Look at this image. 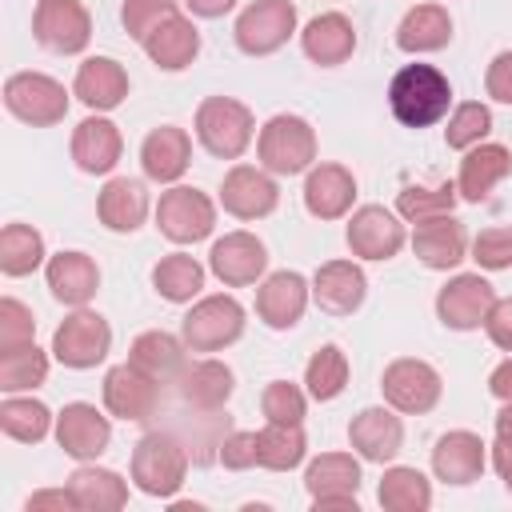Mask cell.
<instances>
[{
    "label": "cell",
    "mask_w": 512,
    "mask_h": 512,
    "mask_svg": "<svg viewBox=\"0 0 512 512\" xmlns=\"http://www.w3.org/2000/svg\"><path fill=\"white\" fill-rule=\"evenodd\" d=\"M388 108L404 128H432L452 108V84L436 64H404L388 84Z\"/></svg>",
    "instance_id": "1"
},
{
    "label": "cell",
    "mask_w": 512,
    "mask_h": 512,
    "mask_svg": "<svg viewBox=\"0 0 512 512\" xmlns=\"http://www.w3.org/2000/svg\"><path fill=\"white\" fill-rule=\"evenodd\" d=\"M256 156L272 176H300L316 164V128L296 112H276L256 136Z\"/></svg>",
    "instance_id": "2"
},
{
    "label": "cell",
    "mask_w": 512,
    "mask_h": 512,
    "mask_svg": "<svg viewBox=\"0 0 512 512\" xmlns=\"http://www.w3.org/2000/svg\"><path fill=\"white\" fill-rule=\"evenodd\" d=\"M192 124H196V140L216 160H240L256 136V120H252L248 104H240L232 96H204Z\"/></svg>",
    "instance_id": "3"
},
{
    "label": "cell",
    "mask_w": 512,
    "mask_h": 512,
    "mask_svg": "<svg viewBox=\"0 0 512 512\" xmlns=\"http://www.w3.org/2000/svg\"><path fill=\"white\" fill-rule=\"evenodd\" d=\"M188 452L168 432H148L132 448V484L152 500H172L184 488Z\"/></svg>",
    "instance_id": "4"
},
{
    "label": "cell",
    "mask_w": 512,
    "mask_h": 512,
    "mask_svg": "<svg viewBox=\"0 0 512 512\" xmlns=\"http://www.w3.org/2000/svg\"><path fill=\"white\" fill-rule=\"evenodd\" d=\"M180 336L192 352H220L228 344H236L244 336V304L228 292L216 296H200L184 320H180Z\"/></svg>",
    "instance_id": "5"
},
{
    "label": "cell",
    "mask_w": 512,
    "mask_h": 512,
    "mask_svg": "<svg viewBox=\"0 0 512 512\" xmlns=\"http://www.w3.org/2000/svg\"><path fill=\"white\" fill-rule=\"evenodd\" d=\"M4 108L32 128H52L68 116V92L44 72H12L4 80Z\"/></svg>",
    "instance_id": "6"
},
{
    "label": "cell",
    "mask_w": 512,
    "mask_h": 512,
    "mask_svg": "<svg viewBox=\"0 0 512 512\" xmlns=\"http://www.w3.org/2000/svg\"><path fill=\"white\" fill-rule=\"evenodd\" d=\"M380 392H384V404H392L396 412L404 416H424L440 404V392H444V380L440 372L428 364V360H416V356H400L384 368L380 376Z\"/></svg>",
    "instance_id": "7"
},
{
    "label": "cell",
    "mask_w": 512,
    "mask_h": 512,
    "mask_svg": "<svg viewBox=\"0 0 512 512\" xmlns=\"http://www.w3.org/2000/svg\"><path fill=\"white\" fill-rule=\"evenodd\" d=\"M292 32H296V4L292 0H252L232 24L236 48L244 56H272L288 44Z\"/></svg>",
    "instance_id": "8"
},
{
    "label": "cell",
    "mask_w": 512,
    "mask_h": 512,
    "mask_svg": "<svg viewBox=\"0 0 512 512\" xmlns=\"http://www.w3.org/2000/svg\"><path fill=\"white\" fill-rule=\"evenodd\" d=\"M156 228L172 240V244H196L208 240L216 228V204L188 184H172L168 192H160L156 204Z\"/></svg>",
    "instance_id": "9"
},
{
    "label": "cell",
    "mask_w": 512,
    "mask_h": 512,
    "mask_svg": "<svg viewBox=\"0 0 512 512\" xmlns=\"http://www.w3.org/2000/svg\"><path fill=\"white\" fill-rule=\"evenodd\" d=\"M112 348V328L100 312L92 308H76L72 316H64V324L52 332V356L64 368H96Z\"/></svg>",
    "instance_id": "10"
},
{
    "label": "cell",
    "mask_w": 512,
    "mask_h": 512,
    "mask_svg": "<svg viewBox=\"0 0 512 512\" xmlns=\"http://www.w3.org/2000/svg\"><path fill=\"white\" fill-rule=\"evenodd\" d=\"M32 36L36 44H44L48 52L60 56H76L88 48L92 40V16L80 0H36L32 12Z\"/></svg>",
    "instance_id": "11"
},
{
    "label": "cell",
    "mask_w": 512,
    "mask_h": 512,
    "mask_svg": "<svg viewBox=\"0 0 512 512\" xmlns=\"http://www.w3.org/2000/svg\"><path fill=\"white\" fill-rule=\"evenodd\" d=\"M304 488L312 496V508H352L360 492V460L352 452H320L304 468Z\"/></svg>",
    "instance_id": "12"
},
{
    "label": "cell",
    "mask_w": 512,
    "mask_h": 512,
    "mask_svg": "<svg viewBox=\"0 0 512 512\" xmlns=\"http://www.w3.org/2000/svg\"><path fill=\"white\" fill-rule=\"evenodd\" d=\"M496 304L492 284L480 272H456L440 292H436V316L452 332H472L484 328L488 308Z\"/></svg>",
    "instance_id": "13"
},
{
    "label": "cell",
    "mask_w": 512,
    "mask_h": 512,
    "mask_svg": "<svg viewBox=\"0 0 512 512\" xmlns=\"http://www.w3.org/2000/svg\"><path fill=\"white\" fill-rule=\"evenodd\" d=\"M220 204L228 216L236 220H264L276 212L280 204V188L272 180L268 168H252V164H232L220 180Z\"/></svg>",
    "instance_id": "14"
},
{
    "label": "cell",
    "mask_w": 512,
    "mask_h": 512,
    "mask_svg": "<svg viewBox=\"0 0 512 512\" xmlns=\"http://www.w3.org/2000/svg\"><path fill=\"white\" fill-rule=\"evenodd\" d=\"M208 272L224 288H248L268 272V248L252 232H224L208 252Z\"/></svg>",
    "instance_id": "15"
},
{
    "label": "cell",
    "mask_w": 512,
    "mask_h": 512,
    "mask_svg": "<svg viewBox=\"0 0 512 512\" xmlns=\"http://www.w3.org/2000/svg\"><path fill=\"white\" fill-rule=\"evenodd\" d=\"M52 432H56V444H60L72 460H80V464L104 456L108 444H112V424H108V416H104L96 404H84V400L64 404Z\"/></svg>",
    "instance_id": "16"
},
{
    "label": "cell",
    "mask_w": 512,
    "mask_h": 512,
    "mask_svg": "<svg viewBox=\"0 0 512 512\" xmlns=\"http://www.w3.org/2000/svg\"><path fill=\"white\" fill-rule=\"evenodd\" d=\"M344 240L352 248V256L360 260H392L404 248V224L396 220V212H388L384 204H364L352 212Z\"/></svg>",
    "instance_id": "17"
},
{
    "label": "cell",
    "mask_w": 512,
    "mask_h": 512,
    "mask_svg": "<svg viewBox=\"0 0 512 512\" xmlns=\"http://www.w3.org/2000/svg\"><path fill=\"white\" fill-rule=\"evenodd\" d=\"M160 400V380H152L132 360L112 364L104 372V408L116 420H148Z\"/></svg>",
    "instance_id": "18"
},
{
    "label": "cell",
    "mask_w": 512,
    "mask_h": 512,
    "mask_svg": "<svg viewBox=\"0 0 512 512\" xmlns=\"http://www.w3.org/2000/svg\"><path fill=\"white\" fill-rule=\"evenodd\" d=\"M348 444L360 460H372V464H388L396 460V452L404 448V420L396 416L392 404H380V408H364L352 416L348 424Z\"/></svg>",
    "instance_id": "19"
},
{
    "label": "cell",
    "mask_w": 512,
    "mask_h": 512,
    "mask_svg": "<svg viewBox=\"0 0 512 512\" xmlns=\"http://www.w3.org/2000/svg\"><path fill=\"white\" fill-rule=\"evenodd\" d=\"M308 300H312V284L300 272L284 268V272H272V276L260 280V288H256V316L268 328L284 332V328L300 324Z\"/></svg>",
    "instance_id": "20"
},
{
    "label": "cell",
    "mask_w": 512,
    "mask_h": 512,
    "mask_svg": "<svg viewBox=\"0 0 512 512\" xmlns=\"http://www.w3.org/2000/svg\"><path fill=\"white\" fill-rule=\"evenodd\" d=\"M484 464H488V444L468 428L444 432L432 448V472H436V480H444L452 488H464V484L480 480Z\"/></svg>",
    "instance_id": "21"
},
{
    "label": "cell",
    "mask_w": 512,
    "mask_h": 512,
    "mask_svg": "<svg viewBox=\"0 0 512 512\" xmlns=\"http://www.w3.org/2000/svg\"><path fill=\"white\" fill-rule=\"evenodd\" d=\"M412 252L424 268L432 272H448L456 268L464 256H468V232L464 224L448 212V216H432V220H420L412 228Z\"/></svg>",
    "instance_id": "22"
},
{
    "label": "cell",
    "mask_w": 512,
    "mask_h": 512,
    "mask_svg": "<svg viewBox=\"0 0 512 512\" xmlns=\"http://www.w3.org/2000/svg\"><path fill=\"white\" fill-rule=\"evenodd\" d=\"M364 296H368V276L352 260H328L312 276V300L332 316H352L364 304Z\"/></svg>",
    "instance_id": "23"
},
{
    "label": "cell",
    "mask_w": 512,
    "mask_h": 512,
    "mask_svg": "<svg viewBox=\"0 0 512 512\" xmlns=\"http://www.w3.org/2000/svg\"><path fill=\"white\" fill-rule=\"evenodd\" d=\"M72 96L92 108V112H112L128 100V72L120 60L112 56H88L80 68H76V80H72Z\"/></svg>",
    "instance_id": "24"
},
{
    "label": "cell",
    "mask_w": 512,
    "mask_h": 512,
    "mask_svg": "<svg viewBox=\"0 0 512 512\" xmlns=\"http://www.w3.org/2000/svg\"><path fill=\"white\" fill-rule=\"evenodd\" d=\"M120 152H124V136L108 116L96 112V116H88L72 128V160H76L80 172L108 176L120 164Z\"/></svg>",
    "instance_id": "25"
},
{
    "label": "cell",
    "mask_w": 512,
    "mask_h": 512,
    "mask_svg": "<svg viewBox=\"0 0 512 512\" xmlns=\"http://www.w3.org/2000/svg\"><path fill=\"white\" fill-rule=\"evenodd\" d=\"M512 172V152L496 140H480L464 152L460 160V176H456V192L468 204H484L492 196V188Z\"/></svg>",
    "instance_id": "26"
},
{
    "label": "cell",
    "mask_w": 512,
    "mask_h": 512,
    "mask_svg": "<svg viewBox=\"0 0 512 512\" xmlns=\"http://www.w3.org/2000/svg\"><path fill=\"white\" fill-rule=\"evenodd\" d=\"M356 176L344 164H312L304 176V208L316 220H340L352 212Z\"/></svg>",
    "instance_id": "27"
},
{
    "label": "cell",
    "mask_w": 512,
    "mask_h": 512,
    "mask_svg": "<svg viewBox=\"0 0 512 512\" xmlns=\"http://www.w3.org/2000/svg\"><path fill=\"white\" fill-rule=\"evenodd\" d=\"M192 164V136L176 124H160L140 144V168L156 184H176Z\"/></svg>",
    "instance_id": "28"
},
{
    "label": "cell",
    "mask_w": 512,
    "mask_h": 512,
    "mask_svg": "<svg viewBox=\"0 0 512 512\" xmlns=\"http://www.w3.org/2000/svg\"><path fill=\"white\" fill-rule=\"evenodd\" d=\"M300 48L312 64L320 68H336L356 52V24L344 12H320L304 24L300 32Z\"/></svg>",
    "instance_id": "29"
},
{
    "label": "cell",
    "mask_w": 512,
    "mask_h": 512,
    "mask_svg": "<svg viewBox=\"0 0 512 512\" xmlns=\"http://www.w3.org/2000/svg\"><path fill=\"white\" fill-rule=\"evenodd\" d=\"M44 280H48V292L60 304L84 308L100 288V268H96V260L88 252H56L44 264Z\"/></svg>",
    "instance_id": "30"
},
{
    "label": "cell",
    "mask_w": 512,
    "mask_h": 512,
    "mask_svg": "<svg viewBox=\"0 0 512 512\" xmlns=\"http://www.w3.org/2000/svg\"><path fill=\"white\" fill-rule=\"evenodd\" d=\"M96 216L108 232H136L148 216V188L132 176H112L96 196Z\"/></svg>",
    "instance_id": "31"
},
{
    "label": "cell",
    "mask_w": 512,
    "mask_h": 512,
    "mask_svg": "<svg viewBox=\"0 0 512 512\" xmlns=\"http://www.w3.org/2000/svg\"><path fill=\"white\" fill-rule=\"evenodd\" d=\"M144 52H148V60L160 68V72H184L196 56H200V32H196V24L188 20V16H168L144 44H140Z\"/></svg>",
    "instance_id": "32"
},
{
    "label": "cell",
    "mask_w": 512,
    "mask_h": 512,
    "mask_svg": "<svg viewBox=\"0 0 512 512\" xmlns=\"http://www.w3.org/2000/svg\"><path fill=\"white\" fill-rule=\"evenodd\" d=\"M452 44V16L444 4H416L396 24V48L400 52H440Z\"/></svg>",
    "instance_id": "33"
},
{
    "label": "cell",
    "mask_w": 512,
    "mask_h": 512,
    "mask_svg": "<svg viewBox=\"0 0 512 512\" xmlns=\"http://www.w3.org/2000/svg\"><path fill=\"white\" fill-rule=\"evenodd\" d=\"M184 352H188L184 336H172V332H164V328H148V332H140V336L132 340L128 360H132L136 368H144L152 380L168 384V380H180V372H184Z\"/></svg>",
    "instance_id": "34"
},
{
    "label": "cell",
    "mask_w": 512,
    "mask_h": 512,
    "mask_svg": "<svg viewBox=\"0 0 512 512\" xmlns=\"http://www.w3.org/2000/svg\"><path fill=\"white\" fill-rule=\"evenodd\" d=\"M232 388H236L232 368H228L224 360H212V356L192 360V364H184V372H180V396H184L192 408H204V412L224 408L228 396H232Z\"/></svg>",
    "instance_id": "35"
},
{
    "label": "cell",
    "mask_w": 512,
    "mask_h": 512,
    "mask_svg": "<svg viewBox=\"0 0 512 512\" xmlns=\"http://www.w3.org/2000/svg\"><path fill=\"white\" fill-rule=\"evenodd\" d=\"M68 492H72L76 508H84V512H120L128 504V484L120 480V472L96 468L92 460H84L68 476Z\"/></svg>",
    "instance_id": "36"
},
{
    "label": "cell",
    "mask_w": 512,
    "mask_h": 512,
    "mask_svg": "<svg viewBox=\"0 0 512 512\" xmlns=\"http://www.w3.org/2000/svg\"><path fill=\"white\" fill-rule=\"evenodd\" d=\"M376 500H380V508H388V512H428V508H432V484H428V476H424L420 468L392 464V468H384V476H380Z\"/></svg>",
    "instance_id": "37"
},
{
    "label": "cell",
    "mask_w": 512,
    "mask_h": 512,
    "mask_svg": "<svg viewBox=\"0 0 512 512\" xmlns=\"http://www.w3.org/2000/svg\"><path fill=\"white\" fill-rule=\"evenodd\" d=\"M152 288L168 300V304H192L204 288V264L188 252H168L156 260L152 268Z\"/></svg>",
    "instance_id": "38"
},
{
    "label": "cell",
    "mask_w": 512,
    "mask_h": 512,
    "mask_svg": "<svg viewBox=\"0 0 512 512\" xmlns=\"http://www.w3.org/2000/svg\"><path fill=\"white\" fill-rule=\"evenodd\" d=\"M0 428L8 440H20V444H40L52 428H56V416L48 412L44 400H32V396H20V392H8L0 400Z\"/></svg>",
    "instance_id": "39"
},
{
    "label": "cell",
    "mask_w": 512,
    "mask_h": 512,
    "mask_svg": "<svg viewBox=\"0 0 512 512\" xmlns=\"http://www.w3.org/2000/svg\"><path fill=\"white\" fill-rule=\"evenodd\" d=\"M308 456V440L300 424H264L256 432V468L268 472H292L296 464H304Z\"/></svg>",
    "instance_id": "40"
},
{
    "label": "cell",
    "mask_w": 512,
    "mask_h": 512,
    "mask_svg": "<svg viewBox=\"0 0 512 512\" xmlns=\"http://www.w3.org/2000/svg\"><path fill=\"white\" fill-rule=\"evenodd\" d=\"M44 260V236L32 224H4L0 232V272L4 276H32Z\"/></svg>",
    "instance_id": "41"
},
{
    "label": "cell",
    "mask_w": 512,
    "mask_h": 512,
    "mask_svg": "<svg viewBox=\"0 0 512 512\" xmlns=\"http://www.w3.org/2000/svg\"><path fill=\"white\" fill-rule=\"evenodd\" d=\"M304 384L312 400H336L348 388V356L340 344H320L304 364Z\"/></svg>",
    "instance_id": "42"
},
{
    "label": "cell",
    "mask_w": 512,
    "mask_h": 512,
    "mask_svg": "<svg viewBox=\"0 0 512 512\" xmlns=\"http://www.w3.org/2000/svg\"><path fill=\"white\" fill-rule=\"evenodd\" d=\"M48 380V352H40L36 344L24 348H8L0 352V392H32Z\"/></svg>",
    "instance_id": "43"
},
{
    "label": "cell",
    "mask_w": 512,
    "mask_h": 512,
    "mask_svg": "<svg viewBox=\"0 0 512 512\" xmlns=\"http://www.w3.org/2000/svg\"><path fill=\"white\" fill-rule=\"evenodd\" d=\"M460 192L456 184H404L400 196H396V212L408 220V224H420V220H432V216H448L456 208Z\"/></svg>",
    "instance_id": "44"
},
{
    "label": "cell",
    "mask_w": 512,
    "mask_h": 512,
    "mask_svg": "<svg viewBox=\"0 0 512 512\" xmlns=\"http://www.w3.org/2000/svg\"><path fill=\"white\" fill-rule=\"evenodd\" d=\"M488 132H492V108L480 104V100H464V104H456L452 116H448L444 144L456 148V152H468L472 144L488 140Z\"/></svg>",
    "instance_id": "45"
},
{
    "label": "cell",
    "mask_w": 512,
    "mask_h": 512,
    "mask_svg": "<svg viewBox=\"0 0 512 512\" xmlns=\"http://www.w3.org/2000/svg\"><path fill=\"white\" fill-rule=\"evenodd\" d=\"M260 408H264V420H272V424H304L308 392L292 380H268L260 392Z\"/></svg>",
    "instance_id": "46"
},
{
    "label": "cell",
    "mask_w": 512,
    "mask_h": 512,
    "mask_svg": "<svg viewBox=\"0 0 512 512\" xmlns=\"http://www.w3.org/2000/svg\"><path fill=\"white\" fill-rule=\"evenodd\" d=\"M180 8H176V0H124V8H120V24H124V32L136 40V44H144L168 16H176Z\"/></svg>",
    "instance_id": "47"
},
{
    "label": "cell",
    "mask_w": 512,
    "mask_h": 512,
    "mask_svg": "<svg viewBox=\"0 0 512 512\" xmlns=\"http://www.w3.org/2000/svg\"><path fill=\"white\" fill-rule=\"evenodd\" d=\"M24 344H36V316L24 300L4 296L0 300V352L24 348Z\"/></svg>",
    "instance_id": "48"
},
{
    "label": "cell",
    "mask_w": 512,
    "mask_h": 512,
    "mask_svg": "<svg viewBox=\"0 0 512 512\" xmlns=\"http://www.w3.org/2000/svg\"><path fill=\"white\" fill-rule=\"evenodd\" d=\"M472 260H476L484 272H504V268H512V228H508V224L484 228V232L472 240Z\"/></svg>",
    "instance_id": "49"
},
{
    "label": "cell",
    "mask_w": 512,
    "mask_h": 512,
    "mask_svg": "<svg viewBox=\"0 0 512 512\" xmlns=\"http://www.w3.org/2000/svg\"><path fill=\"white\" fill-rule=\"evenodd\" d=\"M220 464H224L228 472H248V468H256V432H232V436H224V444H220Z\"/></svg>",
    "instance_id": "50"
},
{
    "label": "cell",
    "mask_w": 512,
    "mask_h": 512,
    "mask_svg": "<svg viewBox=\"0 0 512 512\" xmlns=\"http://www.w3.org/2000/svg\"><path fill=\"white\" fill-rule=\"evenodd\" d=\"M484 88H488V96L496 104H512V48L492 56V64L484 72Z\"/></svg>",
    "instance_id": "51"
},
{
    "label": "cell",
    "mask_w": 512,
    "mask_h": 512,
    "mask_svg": "<svg viewBox=\"0 0 512 512\" xmlns=\"http://www.w3.org/2000/svg\"><path fill=\"white\" fill-rule=\"evenodd\" d=\"M484 332H488V340H492L500 352H512V296H504V300H496V304L488 308Z\"/></svg>",
    "instance_id": "52"
},
{
    "label": "cell",
    "mask_w": 512,
    "mask_h": 512,
    "mask_svg": "<svg viewBox=\"0 0 512 512\" xmlns=\"http://www.w3.org/2000/svg\"><path fill=\"white\" fill-rule=\"evenodd\" d=\"M24 508L28 512H68V508H76V500L68 488H40L24 500Z\"/></svg>",
    "instance_id": "53"
},
{
    "label": "cell",
    "mask_w": 512,
    "mask_h": 512,
    "mask_svg": "<svg viewBox=\"0 0 512 512\" xmlns=\"http://www.w3.org/2000/svg\"><path fill=\"white\" fill-rule=\"evenodd\" d=\"M492 468H496V476L504 480V488L512 496V440L508 436H496V444H492Z\"/></svg>",
    "instance_id": "54"
},
{
    "label": "cell",
    "mask_w": 512,
    "mask_h": 512,
    "mask_svg": "<svg viewBox=\"0 0 512 512\" xmlns=\"http://www.w3.org/2000/svg\"><path fill=\"white\" fill-rule=\"evenodd\" d=\"M488 392L504 404V400H512V356L508 360H500L496 368H492V376H488Z\"/></svg>",
    "instance_id": "55"
},
{
    "label": "cell",
    "mask_w": 512,
    "mask_h": 512,
    "mask_svg": "<svg viewBox=\"0 0 512 512\" xmlns=\"http://www.w3.org/2000/svg\"><path fill=\"white\" fill-rule=\"evenodd\" d=\"M184 4H188V12L200 16V20H220V16H228V12L236 8V0H184Z\"/></svg>",
    "instance_id": "56"
},
{
    "label": "cell",
    "mask_w": 512,
    "mask_h": 512,
    "mask_svg": "<svg viewBox=\"0 0 512 512\" xmlns=\"http://www.w3.org/2000/svg\"><path fill=\"white\" fill-rule=\"evenodd\" d=\"M496 436H508L512 440V400H504L500 412H496Z\"/></svg>",
    "instance_id": "57"
}]
</instances>
